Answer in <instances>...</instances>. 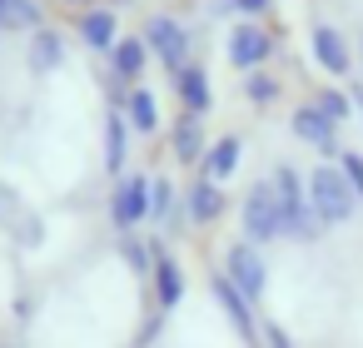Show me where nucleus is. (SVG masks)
Here are the masks:
<instances>
[{
  "mask_svg": "<svg viewBox=\"0 0 363 348\" xmlns=\"http://www.w3.org/2000/svg\"><path fill=\"white\" fill-rule=\"evenodd\" d=\"M274 194H279V209H284V239L318 244V239H323V224H318V214L308 209V179H303L294 164H279V169H274Z\"/></svg>",
  "mask_w": 363,
  "mask_h": 348,
  "instance_id": "obj_1",
  "label": "nucleus"
},
{
  "mask_svg": "<svg viewBox=\"0 0 363 348\" xmlns=\"http://www.w3.org/2000/svg\"><path fill=\"white\" fill-rule=\"evenodd\" d=\"M308 209L318 214L323 229H333V224H348L363 204H358V194H353V184L343 179L338 164H318L308 174Z\"/></svg>",
  "mask_w": 363,
  "mask_h": 348,
  "instance_id": "obj_2",
  "label": "nucleus"
},
{
  "mask_svg": "<svg viewBox=\"0 0 363 348\" xmlns=\"http://www.w3.org/2000/svg\"><path fill=\"white\" fill-rule=\"evenodd\" d=\"M239 224H244V239L249 244H274V239H284V209H279V194H274V179H264V184H254L249 194H244V204H239Z\"/></svg>",
  "mask_w": 363,
  "mask_h": 348,
  "instance_id": "obj_3",
  "label": "nucleus"
},
{
  "mask_svg": "<svg viewBox=\"0 0 363 348\" xmlns=\"http://www.w3.org/2000/svg\"><path fill=\"white\" fill-rule=\"evenodd\" d=\"M224 279H229L249 303H259V298H264V288H269V264H264L259 244L239 239V244L229 249V259H224Z\"/></svg>",
  "mask_w": 363,
  "mask_h": 348,
  "instance_id": "obj_4",
  "label": "nucleus"
},
{
  "mask_svg": "<svg viewBox=\"0 0 363 348\" xmlns=\"http://www.w3.org/2000/svg\"><path fill=\"white\" fill-rule=\"evenodd\" d=\"M274 55V35L259 26V21H239L234 30H229V65L234 70H264V60Z\"/></svg>",
  "mask_w": 363,
  "mask_h": 348,
  "instance_id": "obj_5",
  "label": "nucleus"
},
{
  "mask_svg": "<svg viewBox=\"0 0 363 348\" xmlns=\"http://www.w3.org/2000/svg\"><path fill=\"white\" fill-rule=\"evenodd\" d=\"M308 50H313L318 70H328L333 80H343V75H353V70H358L353 45H348V40H343V30H333V26H313V30H308Z\"/></svg>",
  "mask_w": 363,
  "mask_h": 348,
  "instance_id": "obj_6",
  "label": "nucleus"
},
{
  "mask_svg": "<svg viewBox=\"0 0 363 348\" xmlns=\"http://www.w3.org/2000/svg\"><path fill=\"white\" fill-rule=\"evenodd\" d=\"M289 130H294L303 145H313L318 155H328V159H338V155H343V145H338V125H333L313 100H308V105H298V110L289 115Z\"/></svg>",
  "mask_w": 363,
  "mask_h": 348,
  "instance_id": "obj_7",
  "label": "nucleus"
},
{
  "mask_svg": "<svg viewBox=\"0 0 363 348\" xmlns=\"http://www.w3.org/2000/svg\"><path fill=\"white\" fill-rule=\"evenodd\" d=\"M145 45L164 60V70L174 75V70H184L189 65V30L179 26V21H150V30H145Z\"/></svg>",
  "mask_w": 363,
  "mask_h": 348,
  "instance_id": "obj_8",
  "label": "nucleus"
},
{
  "mask_svg": "<svg viewBox=\"0 0 363 348\" xmlns=\"http://www.w3.org/2000/svg\"><path fill=\"white\" fill-rule=\"evenodd\" d=\"M239 159H244V140H239V135H224V140H214V145L204 150L199 169H204V179L224 184V179H229V174L239 169Z\"/></svg>",
  "mask_w": 363,
  "mask_h": 348,
  "instance_id": "obj_9",
  "label": "nucleus"
},
{
  "mask_svg": "<svg viewBox=\"0 0 363 348\" xmlns=\"http://www.w3.org/2000/svg\"><path fill=\"white\" fill-rule=\"evenodd\" d=\"M110 214H115V224H140V219H150V184L145 179H125L120 189H115V199H110Z\"/></svg>",
  "mask_w": 363,
  "mask_h": 348,
  "instance_id": "obj_10",
  "label": "nucleus"
},
{
  "mask_svg": "<svg viewBox=\"0 0 363 348\" xmlns=\"http://www.w3.org/2000/svg\"><path fill=\"white\" fill-rule=\"evenodd\" d=\"M174 90H179V100H184V110L189 115H209V105H214V95H209V75L189 60L184 70H174Z\"/></svg>",
  "mask_w": 363,
  "mask_h": 348,
  "instance_id": "obj_11",
  "label": "nucleus"
},
{
  "mask_svg": "<svg viewBox=\"0 0 363 348\" xmlns=\"http://www.w3.org/2000/svg\"><path fill=\"white\" fill-rule=\"evenodd\" d=\"M184 209H189V219H194V224H214V219L224 214V189H219L214 179H204V174H199V179L189 184V194H184Z\"/></svg>",
  "mask_w": 363,
  "mask_h": 348,
  "instance_id": "obj_12",
  "label": "nucleus"
},
{
  "mask_svg": "<svg viewBox=\"0 0 363 348\" xmlns=\"http://www.w3.org/2000/svg\"><path fill=\"white\" fill-rule=\"evenodd\" d=\"M214 293H219V303H224L229 323H234V328H239L244 338H254V313H249L254 303H249V298H244V293H239V288H234L229 279H214Z\"/></svg>",
  "mask_w": 363,
  "mask_h": 348,
  "instance_id": "obj_13",
  "label": "nucleus"
},
{
  "mask_svg": "<svg viewBox=\"0 0 363 348\" xmlns=\"http://www.w3.org/2000/svg\"><path fill=\"white\" fill-rule=\"evenodd\" d=\"M204 130H199V115H184L179 125H174V155L184 159V164H194V159H204Z\"/></svg>",
  "mask_w": 363,
  "mask_h": 348,
  "instance_id": "obj_14",
  "label": "nucleus"
},
{
  "mask_svg": "<svg viewBox=\"0 0 363 348\" xmlns=\"http://www.w3.org/2000/svg\"><path fill=\"white\" fill-rule=\"evenodd\" d=\"M145 55H150V45H145V40H115V75L135 80V75L145 70Z\"/></svg>",
  "mask_w": 363,
  "mask_h": 348,
  "instance_id": "obj_15",
  "label": "nucleus"
},
{
  "mask_svg": "<svg viewBox=\"0 0 363 348\" xmlns=\"http://www.w3.org/2000/svg\"><path fill=\"white\" fill-rule=\"evenodd\" d=\"M130 125H135L140 135H155V130H160V105H155L150 90H135V95H130Z\"/></svg>",
  "mask_w": 363,
  "mask_h": 348,
  "instance_id": "obj_16",
  "label": "nucleus"
},
{
  "mask_svg": "<svg viewBox=\"0 0 363 348\" xmlns=\"http://www.w3.org/2000/svg\"><path fill=\"white\" fill-rule=\"evenodd\" d=\"M313 105H318V110H323V115H328L333 125H343V120L353 115V95H348V90H338V85L318 90V100H313Z\"/></svg>",
  "mask_w": 363,
  "mask_h": 348,
  "instance_id": "obj_17",
  "label": "nucleus"
},
{
  "mask_svg": "<svg viewBox=\"0 0 363 348\" xmlns=\"http://www.w3.org/2000/svg\"><path fill=\"white\" fill-rule=\"evenodd\" d=\"M244 95H249L254 105H274V100H279V80H274L269 70H249V75H244Z\"/></svg>",
  "mask_w": 363,
  "mask_h": 348,
  "instance_id": "obj_18",
  "label": "nucleus"
},
{
  "mask_svg": "<svg viewBox=\"0 0 363 348\" xmlns=\"http://www.w3.org/2000/svg\"><path fill=\"white\" fill-rule=\"evenodd\" d=\"M85 40H90V45H100V50H105V45L115 50V16H105V11H95V16L85 21Z\"/></svg>",
  "mask_w": 363,
  "mask_h": 348,
  "instance_id": "obj_19",
  "label": "nucleus"
},
{
  "mask_svg": "<svg viewBox=\"0 0 363 348\" xmlns=\"http://www.w3.org/2000/svg\"><path fill=\"white\" fill-rule=\"evenodd\" d=\"M179 293H184V274L164 259V264H160V298H164V303H179Z\"/></svg>",
  "mask_w": 363,
  "mask_h": 348,
  "instance_id": "obj_20",
  "label": "nucleus"
},
{
  "mask_svg": "<svg viewBox=\"0 0 363 348\" xmlns=\"http://www.w3.org/2000/svg\"><path fill=\"white\" fill-rule=\"evenodd\" d=\"M338 169H343V179L353 184L358 204H363V155H358V150H343V155H338Z\"/></svg>",
  "mask_w": 363,
  "mask_h": 348,
  "instance_id": "obj_21",
  "label": "nucleus"
},
{
  "mask_svg": "<svg viewBox=\"0 0 363 348\" xmlns=\"http://www.w3.org/2000/svg\"><path fill=\"white\" fill-rule=\"evenodd\" d=\"M169 204H174L169 184H164V179H160V184H150V219H164V214H169Z\"/></svg>",
  "mask_w": 363,
  "mask_h": 348,
  "instance_id": "obj_22",
  "label": "nucleus"
},
{
  "mask_svg": "<svg viewBox=\"0 0 363 348\" xmlns=\"http://www.w3.org/2000/svg\"><path fill=\"white\" fill-rule=\"evenodd\" d=\"M269 6H274V0H234V11H244L249 21H259V16H264Z\"/></svg>",
  "mask_w": 363,
  "mask_h": 348,
  "instance_id": "obj_23",
  "label": "nucleus"
},
{
  "mask_svg": "<svg viewBox=\"0 0 363 348\" xmlns=\"http://www.w3.org/2000/svg\"><path fill=\"white\" fill-rule=\"evenodd\" d=\"M264 333H269V348H294V338H289L279 323H264Z\"/></svg>",
  "mask_w": 363,
  "mask_h": 348,
  "instance_id": "obj_24",
  "label": "nucleus"
},
{
  "mask_svg": "<svg viewBox=\"0 0 363 348\" xmlns=\"http://www.w3.org/2000/svg\"><path fill=\"white\" fill-rule=\"evenodd\" d=\"M358 70H363V40H358Z\"/></svg>",
  "mask_w": 363,
  "mask_h": 348,
  "instance_id": "obj_25",
  "label": "nucleus"
}]
</instances>
